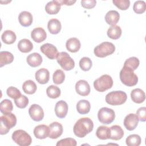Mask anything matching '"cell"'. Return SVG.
I'll return each instance as SVG.
<instances>
[{"instance_id": "obj_1", "label": "cell", "mask_w": 146, "mask_h": 146, "mask_svg": "<svg viewBox=\"0 0 146 146\" xmlns=\"http://www.w3.org/2000/svg\"><path fill=\"white\" fill-rule=\"evenodd\" d=\"M94 128L92 120L89 117H82L79 119L74 126V133L78 137H85L90 133Z\"/></svg>"}, {"instance_id": "obj_2", "label": "cell", "mask_w": 146, "mask_h": 146, "mask_svg": "<svg viewBox=\"0 0 146 146\" xmlns=\"http://www.w3.org/2000/svg\"><path fill=\"white\" fill-rule=\"evenodd\" d=\"M1 135H5L8 133L10 128L14 127L17 123V117L15 115L11 112L3 114L0 117Z\"/></svg>"}, {"instance_id": "obj_3", "label": "cell", "mask_w": 146, "mask_h": 146, "mask_svg": "<svg viewBox=\"0 0 146 146\" xmlns=\"http://www.w3.org/2000/svg\"><path fill=\"white\" fill-rule=\"evenodd\" d=\"M121 82L125 86L132 87L135 86L138 82L137 76L131 68L123 66L120 72Z\"/></svg>"}, {"instance_id": "obj_4", "label": "cell", "mask_w": 146, "mask_h": 146, "mask_svg": "<svg viewBox=\"0 0 146 146\" xmlns=\"http://www.w3.org/2000/svg\"><path fill=\"white\" fill-rule=\"evenodd\" d=\"M127 99L125 92L122 91H115L109 92L106 96V102L111 106H119L124 103Z\"/></svg>"}, {"instance_id": "obj_5", "label": "cell", "mask_w": 146, "mask_h": 146, "mask_svg": "<svg viewBox=\"0 0 146 146\" xmlns=\"http://www.w3.org/2000/svg\"><path fill=\"white\" fill-rule=\"evenodd\" d=\"M115 51V46L111 42H104L96 46L94 50L95 55L99 58H104L112 54Z\"/></svg>"}, {"instance_id": "obj_6", "label": "cell", "mask_w": 146, "mask_h": 146, "mask_svg": "<svg viewBox=\"0 0 146 146\" xmlns=\"http://www.w3.org/2000/svg\"><path fill=\"white\" fill-rule=\"evenodd\" d=\"M113 86V80L111 76L107 74L102 75L94 82L95 89L99 92H104L111 88Z\"/></svg>"}, {"instance_id": "obj_7", "label": "cell", "mask_w": 146, "mask_h": 146, "mask_svg": "<svg viewBox=\"0 0 146 146\" xmlns=\"http://www.w3.org/2000/svg\"><path fill=\"white\" fill-rule=\"evenodd\" d=\"M12 139L20 146H29L32 142V139L30 135L22 129L15 131L12 134Z\"/></svg>"}, {"instance_id": "obj_8", "label": "cell", "mask_w": 146, "mask_h": 146, "mask_svg": "<svg viewBox=\"0 0 146 146\" xmlns=\"http://www.w3.org/2000/svg\"><path fill=\"white\" fill-rule=\"evenodd\" d=\"M98 118L99 121L102 124H111L115 118V111L110 108L102 107L98 111Z\"/></svg>"}, {"instance_id": "obj_9", "label": "cell", "mask_w": 146, "mask_h": 146, "mask_svg": "<svg viewBox=\"0 0 146 146\" xmlns=\"http://www.w3.org/2000/svg\"><path fill=\"white\" fill-rule=\"evenodd\" d=\"M57 62L66 71H70L75 67V62L66 52H60L56 58Z\"/></svg>"}, {"instance_id": "obj_10", "label": "cell", "mask_w": 146, "mask_h": 146, "mask_svg": "<svg viewBox=\"0 0 146 146\" xmlns=\"http://www.w3.org/2000/svg\"><path fill=\"white\" fill-rule=\"evenodd\" d=\"M40 50L48 59H55L58 55V51L56 47L52 44L47 43L42 45Z\"/></svg>"}, {"instance_id": "obj_11", "label": "cell", "mask_w": 146, "mask_h": 146, "mask_svg": "<svg viewBox=\"0 0 146 146\" xmlns=\"http://www.w3.org/2000/svg\"><path fill=\"white\" fill-rule=\"evenodd\" d=\"M29 113L31 118L36 121H39L44 117V112L42 108L36 104H33L30 106L29 109Z\"/></svg>"}, {"instance_id": "obj_12", "label": "cell", "mask_w": 146, "mask_h": 146, "mask_svg": "<svg viewBox=\"0 0 146 146\" xmlns=\"http://www.w3.org/2000/svg\"><path fill=\"white\" fill-rule=\"evenodd\" d=\"M48 137L52 139H55L60 136L63 133V128L62 125L56 121L51 123L49 126Z\"/></svg>"}, {"instance_id": "obj_13", "label": "cell", "mask_w": 146, "mask_h": 146, "mask_svg": "<svg viewBox=\"0 0 146 146\" xmlns=\"http://www.w3.org/2000/svg\"><path fill=\"white\" fill-rule=\"evenodd\" d=\"M139 123V118L136 114L129 113L124 119V125L128 131L134 130Z\"/></svg>"}, {"instance_id": "obj_14", "label": "cell", "mask_w": 146, "mask_h": 146, "mask_svg": "<svg viewBox=\"0 0 146 146\" xmlns=\"http://www.w3.org/2000/svg\"><path fill=\"white\" fill-rule=\"evenodd\" d=\"M76 92L80 96H86L90 93L91 88L88 83L85 80H79L75 84Z\"/></svg>"}, {"instance_id": "obj_15", "label": "cell", "mask_w": 146, "mask_h": 146, "mask_svg": "<svg viewBox=\"0 0 146 146\" xmlns=\"http://www.w3.org/2000/svg\"><path fill=\"white\" fill-rule=\"evenodd\" d=\"M67 103L64 100L58 101L55 106V112L57 117L64 118L67 114L68 112Z\"/></svg>"}, {"instance_id": "obj_16", "label": "cell", "mask_w": 146, "mask_h": 146, "mask_svg": "<svg viewBox=\"0 0 146 146\" xmlns=\"http://www.w3.org/2000/svg\"><path fill=\"white\" fill-rule=\"evenodd\" d=\"M31 37L35 42L40 43L46 39L47 34L43 28L36 27L31 31Z\"/></svg>"}, {"instance_id": "obj_17", "label": "cell", "mask_w": 146, "mask_h": 146, "mask_svg": "<svg viewBox=\"0 0 146 146\" xmlns=\"http://www.w3.org/2000/svg\"><path fill=\"white\" fill-rule=\"evenodd\" d=\"M34 134L36 138L44 139L48 136L49 127L44 124L38 125L34 128Z\"/></svg>"}, {"instance_id": "obj_18", "label": "cell", "mask_w": 146, "mask_h": 146, "mask_svg": "<svg viewBox=\"0 0 146 146\" xmlns=\"http://www.w3.org/2000/svg\"><path fill=\"white\" fill-rule=\"evenodd\" d=\"M35 79L40 84H46L50 79V72L48 70L42 68L35 72Z\"/></svg>"}, {"instance_id": "obj_19", "label": "cell", "mask_w": 146, "mask_h": 146, "mask_svg": "<svg viewBox=\"0 0 146 146\" xmlns=\"http://www.w3.org/2000/svg\"><path fill=\"white\" fill-rule=\"evenodd\" d=\"M18 20L19 23L23 27L30 26L33 23V15L32 14L27 11H22L19 16Z\"/></svg>"}, {"instance_id": "obj_20", "label": "cell", "mask_w": 146, "mask_h": 146, "mask_svg": "<svg viewBox=\"0 0 146 146\" xmlns=\"http://www.w3.org/2000/svg\"><path fill=\"white\" fill-rule=\"evenodd\" d=\"M27 64L32 67H38L42 63V56L37 52H33L29 55L26 58Z\"/></svg>"}, {"instance_id": "obj_21", "label": "cell", "mask_w": 146, "mask_h": 146, "mask_svg": "<svg viewBox=\"0 0 146 146\" xmlns=\"http://www.w3.org/2000/svg\"><path fill=\"white\" fill-rule=\"evenodd\" d=\"M132 100L137 104L143 103L145 99V92L140 88H135L131 92Z\"/></svg>"}, {"instance_id": "obj_22", "label": "cell", "mask_w": 146, "mask_h": 146, "mask_svg": "<svg viewBox=\"0 0 146 146\" xmlns=\"http://www.w3.org/2000/svg\"><path fill=\"white\" fill-rule=\"evenodd\" d=\"M66 48L71 52H76L81 47L80 40L76 38H71L66 41Z\"/></svg>"}, {"instance_id": "obj_23", "label": "cell", "mask_w": 146, "mask_h": 146, "mask_svg": "<svg viewBox=\"0 0 146 146\" xmlns=\"http://www.w3.org/2000/svg\"><path fill=\"white\" fill-rule=\"evenodd\" d=\"M61 5L58 0H54L48 2L45 6V10L47 14L53 15L56 14L60 10Z\"/></svg>"}, {"instance_id": "obj_24", "label": "cell", "mask_w": 146, "mask_h": 146, "mask_svg": "<svg viewBox=\"0 0 146 146\" xmlns=\"http://www.w3.org/2000/svg\"><path fill=\"white\" fill-rule=\"evenodd\" d=\"M110 139L114 140H120L124 136V131L122 128L118 125H112L110 128Z\"/></svg>"}, {"instance_id": "obj_25", "label": "cell", "mask_w": 146, "mask_h": 146, "mask_svg": "<svg viewBox=\"0 0 146 146\" xmlns=\"http://www.w3.org/2000/svg\"><path fill=\"white\" fill-rule=\"evenodd\" d=\"M120 18L119 13L116 10H110L105 15V21L107 24L111 26L115 25Z\"/></svg>"}, {"instance_id": "obj_26", "label": "cell", "mask_w": 146, "mask_h": 146, "mask_svg": "<svg viewBox=\"0 0 146 146\" xmlns=\"http://www.w3.org/2000/svg\"><path fill=\"white\" fill-rule=\"evenodd\" d=\"M47 28L49 32L52 34H58L62 28V25L60 21L55 18L51 19L47 23Z\"/></svg>"}, {"instance_id": "obj_27", "label": "cell", "mask_w": 146, "mask_h": 146, "mask_svg": "<svg viewBox=\"0 0 146 146\" xmlns=\"http://www.w3.org/2000/svg\"><path fill=\"white\" fill-rule=\"evenodd\" d=\"M18 50L23 53H27L31 51L33 48L32 42L27 39H22L18 43Z\"/></svg>"}, {"instance_id": "obj_28", "label": "cell", "mask_w": 146, "mask_h": 146, "mask_svg": "<svg viewBox=\"0 0 146 146\" xmlns=\"http://www.w3.org/2000/svg\"><path fill=\"white\" fill-rule=\"evenodd\" d=\"M91 108L90 103L87 100H80L76 104V110L78 113L82 115L88 113Z\"/></svg>"}, {"instance_id": "obj_29", "label": "cell", "mask_w": 146, "mask_h": 146, "mask_svg": "<svg viewBox=\"0 0 146 146\" xmlns=\"http://www.w3.org/2000/svg\"><path fill=\"white\" fill-rule=\"evenodd\" d=\"M1 39L3 43L11 44H13L16 40L17 36L14 32L11 30H5L1 35Z\"/></svg>"}, {"instance_id": "obj_30", "label": "cell", "mask_w": 146, "mask_h": 146, "mask_svg": "<svg viewBox=\"0 0 146 146\" xmlns=\"http://www.w3.org/2000/svg\"><path fill=\"white\" fill-rule=\"evenodd\" d=\"M14 55L10 52L4 51L0 52V67H2L6 64L13 62Z\"/></svg>"}, {"instance_id": "obj_31", "label": "cell", "mask_w": 146, "mask_h": 146, "mask_svg": "<svg viewBox=\"0 0 146 146\" xmlns=\"http://www.w3.org/2000/svg\"><path fill=\"white\" fill-rule=\"evenodd\" d=\"M37 89V87L35 82L31 80L25 81L22 85V90L25 93L29 95L34 94Z\"/></svg>"}, {"instance_id": "obj_32", "label": "cell", "mask_w": 146, "mask_h": 146, "mask_svg": "<svg viewBox=\"0 0 146 146\" xmlns=\"http://www.w3.org/2000/svg\"><path fill=\"white\" fill-rule=\"evenodd\" d=\"M96 135L100 140H107L110 139V129L106 126H99L96 132Z\"/></svg>"}, {"instance_id": "obj_33", "label": "cell", "mask_w": 146, "mask_h": 146, "mask_svg": "<svg viewBox=\"0 0 146 146\" xmlns=\"http://www.w3.org/2000/svg\"><path fill=\"white\" fill-rule=\"evenodd\" d=\"M121 29L120 26L117 25L111 26L107 30V34L109 38L112 39H119L121 35Z\"/></svg>"}, {"instance_id": "obj_34", "label": "cell", "mask_w": 146, "mask_h": 146, "mask_svg": "<svg viewBox=\"0 0 146 146\" xmlns=\"http://www.w3.org/2000/svg\"><path fill=\"white\" fill-rule=\"evenodd\" d=\"M46 94L48 97L51 99H56L60 96L61 91L58 87L54 85H51L47 88Z\"/></svg>"}, {"instance_id": "obj_35", "label": "cell", "mask_w": 146, "mask_h": 146, "mask_svg": "<svg viewBox=\"0 0 146 146\" xmlns=\"http://www.w3.org/2000/svg\"><path fill=\"white\" fill-rule=\"evenodd\" d=\"M141 141L140 136L137 134L131 135L125 140L126 144L128 146H139L141 144Z\"/></svg>"}, {"instance_id": "obj_36", "label": "cell", "mask_w": 146, "mask_h": 146, "mask_svg": "<svg viewBox=\"0 0 146 146\" xmlns=\"http://www.w3.org/2000/svg\"><path fill=\"white\" fill-rule=\"evenodd\" d=\"M13 110V103L11 100L9 99H4L0 103V111L3 113H7L11 112Z\"/></svg>"}, {"instance_id": "obj_37", "label": "cell", "mask_w": 146, "mask_h": 146, "mask_svg": "<svg viewBox=\"0 0 146 146\" xmlns=\"http://www.w3.org/2000/svg\"><path fill=\"white\" fill-rule=\"evenodd\" d=\"M139 60L137 58L132 56L127 59L124 64V66L131 68L133 71L136 70L139 66Z\"/></svg>"}, {"instance_id": "obj_38", "label": "cell", "mask_w": 146, "mask_h": 146, "mask_svg": "<svg viewBox=\"0 0 146 146\" xmlns=\"http://www.w3.org/2000/svg\"><path fill=\"white\" fill-rule=\"evenodd\" d=\"M53 82L56 84H62L65 79V74L64 72L60 69L56 70L53 74Z\"/></svg>"}, {"instance_id": "obj_39", "label": "cell", "mask_w": 146, "mask_h": 146, "mask_svg": "<svg viewBox=\"0 0 146 146\" xmlns=\"http://www.w3.org/2000/svg\"><path fill=\"white\" fill-rule=\"evenodd\" d=\"M92 66L91 60L88 57H83L79 61V66L80 68L84 71H89Z\"/></svg>"}, {"instance_id": "obj_40", "label": "cell", "mask_w": 146, "mask_h": 146, "mask_svg": "<svg viewBox=\"0 0 146 146\" xmlns=\"http://www.w3.org/2000/svg\"><path fill=\"white\" fill-rule=\"evenodd\" d=\"M146 9V3L144 1H137L133 6V10L137 14H143Z\"/></svg>"}, {"instance_id": "obj_41", "label": "cell", "mask_w": 146, "mask_h": 146, "mask_svg": "<svg viewBox=\"0 0 146 146\" xmlns=\"http://www.w3.org/2000/svg\"><path fill=\"white\" fill-rule=\"evenodd\" d=\"M16 106L19 108H25L28 105L29 101L27 97L23 95H21L18 98L14 100Z\"/></svg>"}, {"instance_id": "obj_42", "label": "cell", "mask_w": 146, "mask_h": 146, "mask_svg": "<svg viewBox=\"0 0 146 146\" xmlns=\"http://www.w3.org/2000/svg\"><path fill=\"white\" fill-rule=\"evenodd\" d=\"M6 94L10 98L14 100L18 98L22 95L20 91L18 88L13 86L7 88L6 90Z\"/></svg>"}, {"instance_id": "obj_43", "label": "cell", "mask_w": 146, "mask_h": 146, "mask_svg": "<svg viewBox=\"0 0 146 146\" xmlns=\"http://www.w3.org/2000/svg\"><path fill=\"white\" fill-rule=\"evenodd\" d=\"M112 2L117 8L121 10H126L130 5L129 0H113Z\"/></svg>"}, {"instance_id": "obj_44", "label": "cell", "mask_w": 146, "mask_h": 146, "mask_svg": "<svg viewBox=\"0 0 146 146\" xmlns=\"http://www.w3.org/2000/svg\"><path fill=\"white\" fill-rule=\"evenodd\" d=\"M77 144L76 140L73 138H66L58 141L56 143L57 146H76Z\"/></svg>"}, {"instance_id": "obj_45", "label": "cell", "mask_w": 146, "mask_h": 146, "mask_svg": "<svg viewBox=\"0 0 146 146\" xmlns=\"http://www.w3.org/2000/svg\"><path fill=\"white\" fill-rule=\"evenodd\" d=\"M136 115L139 118V120L141 121H145L146 120V108L142 107L139 108L136 111Z\"/></svg>"}, {"instance_id": "obj_46", "label": "cell", "mask_w": 146, "mask_h": 146, "mask_svg": "<svg viewBox=\"0 0 146 146\" xmlns=\"http://www.w3.org/2000/svg\"><path fill=\"white\" fill-rule=\"evenodd\" d=\"M96 4V1L95 0H86L82 1L81 5L82 6L86 9H92L94 8Z\"/></svg>"}, {"instance_id": "obj_47", "label": "cell", "mask_w": 146, "mask_h": 146, "mask_svg": "<svg viewBox=\"0 0 146 146\" xmlns=\"http://www.w3.org/2000/svg\"><path fill=\"white\" fill-rule=\"evenodd\" d=\"M59 2L61 5H66L67 6H71L74 3L76 2L75 0L74 1H68V0H58Z\"/></svg>"}]
</instances>
